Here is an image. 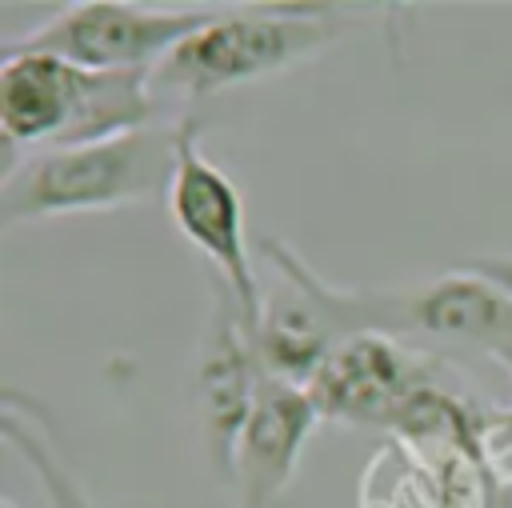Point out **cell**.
<instances>
[{
    "label": "cell",
    "instance_id": "1",
    "mask_svg": "<svg viewBox=\"0 0 512 508\" xmlns=\"http://www.w3.org/2000/svg\"><path fill=\"white\" fill-rule=\"evenodd\" d=\"M184 120L136 128L112 140L40 148L24 160H8L0 180V228L76 216V212H116L168 192Z\"/></svg>",
    "mask_w": 512,
    "mask_h": 508
},
{
    "label": "cell",
    "instance_id": "2",
    "mask_svg": "<svg viewBox=\"0 0 512 508\" xmlns=\"http://www.w3.org/2000/svg\"><path fill=\"white\" fill-rule=\"evenodd\" d=\"M160 116L152 72H84L48 52L0 56V132L8 152L112 140Z\"/></svg>",
    "mask_w": 512,
    "mask_h": 508
},
{
    "label": "cell",
    "instance_id": "3",
    "mask_svg": "<svg viewBox=\"0 0 512 508\" xmlns=\"http://www.w3.org/2000/svg\"><path fill=\"white\" fill-rule=\"evenodd\" d=\"M348 28L352 20L324 4H224L156 64L152 84L180 100H208L316 60Z\"/></svg>",
    "mask_w": 512,
    "mask_h": 508
},
{
    "label": "cell",
    "instance_id": "4",
    "mask_svg": "<svg viewBox=\"0 0 512 508\" xmlns=\"http://www.w3.org/2000/svg\"><path fill=\"white\" fill-rule=\"evenodd\" d=\"M220 4H132L76 0L44 24L8 40L12 52H48L84 72H156Z\"/></svg>",
    "mask_w": 512,
    "mask_h": 508
},
{
    "label": "cell",
    "instance_id": "5",
    "mask_svg": "<svg viewBox=\"0 0 512 508\" xmlns=\"http://www.w3.org/2000/svg\"><path fill=\"white\" fill-rule=\"evenodd\" d=\"M200 128H204L200 116L184 120L176 172L164 192L168 216H172L176 232L212 264V276L224 280L248 332H256L264 296H260V284L252 272V252H248V232H244V200H240L236 180L216 160L204 156Z\"/></svg>",
    "mask_w": 512,
    "mask_h": 508
},
{
    "label": "cell",
    "instance_id": "6",
    "mask_svg": "<svg viewBox=\"0 0 512 508\" xmlns=\"http://www.w3.org/2000/svg\"><path fill=\"white\" fill-rule=\"evenodd\" d=\"M208 288H212V308H208L204 332L196 336V348L188 360V408L204 436V452H208L216 480L232 484L236 444L256 408L264 372L256 360L252 332L232 292L224 288V280L212 276Z\"/></svg>",
    "mask_w": 512,
    "mask_h": 508
},
{
    "label": "cell",
    "instance_id": "7",
    "mask_svg": "<svg viewBox=\"0 0 512 508\" xmlns=\"http://www.w3.org/2000/svg\"><path fill=\"white\" fill-rule=\"evenodd\" d=\"M436 384L432 364L396 336L360 332L332 348L324 368L312 376L308 396L324 424L392 428L408 400Z\"/></svg>",
    "mask_w": 512,
    "mask_h": 508
},
{
    "label": "cell",
    "instance_id": "8",
    "mask_svg": "<svg viewBox=\"0 0 512 508\" xmlns=\"http://www.w3.org/2000/svg\"><path fill=\"white\" fill-rule=\"evenodd\" d=\"M324 424L308 388L264 376L256 392V408L236 444V496L240 508H276L284 488L296 476L300 452L312 428Z\"/></svg>",
    "mask_w": 512,
    "mask_h": 508
},
{
    "label": "cell",
    "instance_id": "9",
    "mask_svg": "<svg viewBox=\"0 0 512 508\" xmlns=\"http://www.w3.org/2000/svg\"><path fill=\"white\" fill-rule=\"evenodd\" d=\"M280 288L264 296L260 324L252 332L260 372L296 388H308L312 376L324 368L332 348L344 340L320 300L288 272H276Z\"/></svg>",
    "mask_w": 512,
    "mask_h": 508
},
{
    "label": "cell",
    "instance_id": "10",
    "mask_svg": "<svg viewBox=\"0 0 512 508\" xmlns=\"http://www.w3.org/2000/svg\"><path fill=\"white\" fill-rule=\"evenodd\" d=\"M36 404H24V396L8 392L4 396V416H0V436L8 448H16L28 460V472L40 480L44 496L52 508H92L84 488L76 484V476L68 472V464L56 456V448L48 444L40 420H36Z\"/></svg>",
    "mask_w": 512,
    "mask_h": 508
},
{
    "label": "cell",
    "instance_id": "11",
    "mask_svg": "<svg viewBox=\"0 0 512 508\" xmlns=\"http://www.w3.org/2000/svg\"><path fill=\"white\" fill-rule=\"evenodd\" d=\"M356 508H436V488L408 448L384 440L356 480Z\"/></svg>",
    "mask_w": 512,
    "mask_h": 508
},
{
    "label": "cell",
    "instance_id": "12",
    "mask_svg": "<svg viewBox=\"0 0 512 508\" xmlns=\"http://www.w3.org/2000/svg\"><path fill=\"white\" fill-rule=\"evenodd\" d=\"M472 452L500 496H512V404L508 408H476Z\"/></svg>",
    "mask_w": 512,
    "mask_h": 508
},
{
    "label": "cell",
    "instance_id": "13",
    "mask_svg": "<svg viewBox=\"0 0 512 508\" xmlns=\"http://www.w3.org/2000/svg\"><path fill=\"white\" fill-rule=\"evenodd\" d=\"M460 268H464V272H472V276H480V280H488L496 292H504V296L512 300V252L472 256V260H464Z\"/></svg>",
    "mask_w": 512,
    "mask_h": 508
},
{
    "label": "cell",
    "instance_id": "14",
    "mask_svg": "<svg viewBox=\"0 0 512 508\" xmlns=\"http://www.w3.org/2000/svg\"><path fill=\"white\" fill-rule=\"evenodd\" d=\"M0 508H16V504H12V500H0Z\"/></svg>",
    "mask_w": 512,
    "mask_h": 508
}]
</instances>
